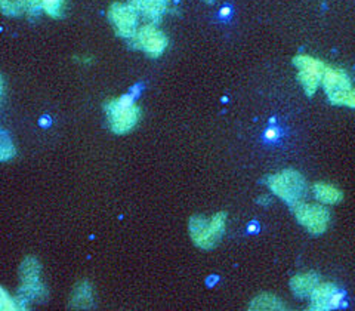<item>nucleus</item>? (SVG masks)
<instances>
[{"label":"nucleus","instance_id":"nucleus-13","mask_svg":"<svg viewBox=\"0 0 355 311\" xmlns=\"http://www.w3.org/2000/svg\"><path fill=\"white\" fill-rule=\"evenodd\" d=\"M318 285H320V277H318V274H315L313 271L296 274L295 277H292V280H291L292 292L299 298L311 296V294L314 292V289Z\"/></svg>","mask_w":355,"mask_h":311},{"label":"nucleus","instance_id":"nucleus-4","mask_svg":"<svg viewBox=\"0 0 355 311\" xmlns=\"http://www.w3.org/2000/svg\"><path fill=\"white\" fill-rule=\"evenodd\" d=\"M266 185L270 187V190L277 197H280L291 206L297 202H302L308 192L304 175L293 169H286L268 176Z\"/></svg>","mask_w":355,"mask_h":311},{"label":"nucleus","instance_id":"nucleus-10","mask_svg":"<svg viewBox=\"0 0 355 311\" xmlns=\"http://www.w3.org/2000/svg\"><path fill=\"white\" fill-rule=\"evenodd\" d=\"M321 85H323L330 103L335 106H340L342 98L352 89L349 76L343 70L335 69V67H329V65L323 76V81H321Z\"/></svg>","mask_w":355,"mask_h":311},{"label":"nucleus","instance_id":"nucleus-9","mask_svg":"<svg viewBox=\"0 0 355 311\" xmlns=\"http://www.w3.org/2000/svg\"><path fill=\"white\" fill-rule=\"evenodd\" d=\"M309 308L314 311H330L345 305V294L335 283H320L311 294Z\"/></svg>","mask_w":355,"mask_h":311},{"label":"nucleus","instance_id":"nucleus-19","mask_svg":"<svg viewBox=\"0 0 355 311\" xmlns=\"http://www.w3.org/2000/svg\"><path fill=\"white\" fill-rule=\"evenodd\" d=\"M0 8H2L5 15H18V9L14 0H0Z\"/></svg>","mask_w":355,"mask_h":311},{"label":"nucleus","instance_id":"nucleus-2","mask_svg":"<svg viewBox=\"0 0 355 311\" xmlns=\"http://www.w3.org/2000/svg\"><path fill=\"white\" fill-rule=\"evenodd\" d=\"M227 214L218 212L212 218L194 215L190 219V236L193 243L200 249H212L219 243L225 233Z\"/></svg>","mask_w":355,"mask_h":311},{"label":"nucleus","instance_id":"nucleus-16","mask_svg":"<svg viewBox=\"0 0 355 311\" xmlns=\"http://www.w3.org/2000/svg\"><path fill=\"white\" fill-rule=\"evenodd\" d=\"M27 307L22 304L18 295H9L5 287L0 291V310L2 311H15V310H26Z\"/></svg>","mask_w":355,"mask_h":311},{"label":"nucleus","instance_id":"nucleus-3","mask_svg":"<svg viewBox=\"0 0 355 311\" xmlns=\"http://www.w3.org/2000/svg\"><path fill=\"white\" fill-rule=\"evenodd\" d=\"M19 292L21 301L28 307L33 303H42L48 295V289L42 280V265L35 257H28L19 267Z\"/></svg>","mask_w":355,"mask_h":311},{"label":"nucleus","instance_id":"nucleus-24","mask_svg":"<svg viewBox=\"0 0 355 311\" xmlns=\"http://www.w3.org/2000/svg\"><path fill=\"white\" fill-rule=\"evenodd\" d=\"M228 14H230V9H228V8H225V9H222V15H225V17H227Z\"/></svg>","mask_w":355,"mask_h":311},{"label":"nucleus","instance_id":"nucleus-21","mask_svg":"<svg viewBox=\"0 0 355 311\" xmlns=\"http://www.w3.org/2000/svg\"><path fill=\"white\" fill-rule=\"evenodd\" d=\"M265 138L268 141H277L280 138V131L277 128H268L265 132Z\"/></svg>","mask_w":355,"mask_h":311},{"label":"nucleus","instance_id":"nucleus-1","mask_svg":"<svg viewBox=\"0 0 355 311\" xmlns=\"http://www.w3.org/2000/svg\"><path fill=\"white\" fill-rule=\"evenodd\" d=\"M104 108L110 128L117 135L130 132L138 125L141 119V108L135 103V96L132 94L110 99L105 103Z\"/></svg>","mask_w":355,"mask_h":311},{"label":"nucleus","instance_id":"nucleus-15","mask_svg":"<svg viewBox=\"0 0 355 311\" xmlns=\"http://www.w3.org/2000/svg\"><path fill=\"white\" fill-rule=\"evenodd\" d=\"M249 308L253 311H275L284 310L286 305L279 296L272 294H261L252 299Z\"/></svg>","mask_w":355,"mask_h":311},{"label":"nucleus","instance_id":"nucleus-7","mask_svg":"<svg viewBox=\"0 0 355 311\" xmlns=\"http://www.w3.org/2000/svg\"><path fill=\"white\" fill-rule=\"evenodd\" d=\"M130 43L133 48L146 52L150 58H159L168 48L169 40L157 26L148 22V24L141 26L137 30L135 36L130 39Z\"/></svg>","mask_w":355,"mask_h":311},{"label":"nucleus","instance_id":"nucleus-11","mask_svg":"<svg viewBox=\"0 0 355 311\" xmlns=\"http://www.w3.org/2000/svg\"><path fill=\"white\" fill-rule=\"evenodd\" d=\"M129 3L138 10L139 15L153 24H159L168 10L169 0H129Z\"/></svg>","mask_w":355,"mask_h":311},{"label":"nucleus","instance_id":"nucleus-12","mask_svg":"<svg viewBox=\"0 0 355 311\" xmlns=\"http://www.w3.org/2000/svg\"><path fill=\"white\" fill-rule=\"evenodd\" d=\"M95 304V291L92 285L83 280L79 282L71 291L70 307L74 310H89Z\"/></svg>","mask_w":355,"mask_h":311},{"label":"nucleus","instance_id":"nucleus-5","mask_svg":"<svg viewBox=\"0 0 355 311\" xmlns=\"http://www.w3.org/2000/svg\"><path fill=\"white\" fill-rule=\"evenodd\" d=\"M292 210L301 224L311 235H323L330 224V212L323 203L297 202L292 205Z\"/></svg>","mask_w":355,"mask_h":311},{"label":"nucleus","instance_id":"nucleus-20","mask_svg":"<svg viewBox=\"0 0 355 311\" xmlns=\"http://www.w3.org/2000/svg\"><path fill=\"white\" fill-rule=\"evenodd\" d=\"M340 106H347L355 108V89H351V91L342 98Z\"/></svg>","mask_w":355,"mask_h":311},{"label":"nucleus","instance_id":"nucleus-18","mask_svg":"<svg viewBox=\"0 0 355 311\" xmlns=\"http://www.w3.org/2000/svg\"><path fill=\"white\" fill-rule=\"evenodd\" d=\"M15 153L17 150L12 140L6 135V132H2V141H0V160H10L15 156Z\"/></svg>","mask_w":355,"mask_h":311},{"label":"nucleus","instance_id":"nucleus-8","mask_svg":"<svg viewBox=\"0 0 355 311\" xmlns=\"http://www.w3.org/2000/svg\"><path fill=\"white\" fill-rule=\"evenodd\" d=\"M108 19L116 35L123 39H132L139 28V12L130 3H113L108 9Z\"/></svg>","mask_w":355,"mask_h":311},{"label":"nucleus","instance_id":"nucleus-17","mask_svg":"<svg viewBox=\"0 0 355 311\" xmlns=\"http://www.w3.org/2000/svg\"><path fill=\"white\" fill-rule=\"evenodd\" d=\"M65 0H42V10L52 18H60L64 12Z\"/></svg>","mask_w":355,"mask_h":311},{"label":"nucleus","instance_id":"nucleus-23","mask_svg":"<svg viewBox=\"0 0 355 311\" xmlns=\"http://www.w3.org/2000/svg\"><path fill=\"white\" fill-rule=\"evenodd\" d=\"M248 231H249V233H257V231H258V226L250 224V226H249V228H248Z\"/></svg>","mask_w":355,"mask_h":311},{"label":"nucleus","instance_id":"nucleus-14","mask_svg":"<svg viewBox=\"0 0 355 311\" xmlns=\"http://www.w3.org/2000/svg\"><path fill=\"white\" fill-rule=\"evenodd\" d=\"M313 192L315 199L323 205H336V203H340L343 199V193L339 190V188L327 183L314 184Z\"/></svg>","mask_w":355,"mask_h":311},{"label":"nucleus","instance_id":"nucleus-25","mask_svg":"<svg viewBox=\"0 0 355 311\" xmlns=\"http://www.w3.org/2000/svg\"><path fill=\"white\" fill-rule=\"evenodd\" d=\"M203 2H206V3H215L216 0H203Z\"/></svg>","mask_w":355,"mask_h":311},{"label":"nucleus","instance_id":"nucleus-22","mask_svg":"<svg viewBox=\"0 0 355 311\" xmlns=\"http://www.w3.org/2000/svg\"><path fill=\"white\" fill-rule=\"evenodd\" d=\"M258 202L261 203V205H270L271 203V200H270V197L268 196H262V197H259V200H258Z\"/></svg>","mask_w":355,"mask_h":311},{"label":"nucleus","instance_id":"nucleus-6","mask_svg":"<svg viewBox=\"0 0 355 311\" xmlns=\"http://www.w3.org/2000/svg\"><path fill=\"white\" fill-rule=\"evenodd\" d=\"M293 64L297 69V81L302 85L308 96H313L323 81V76L327 70V65L309 55H297L293 58Z\"/></svg>","mask_w":355,"mask_h":311}]
</instances>
